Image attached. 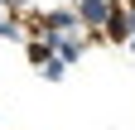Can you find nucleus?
<instances>
[{
  "mask_svg": "<svg viewBox=\"0 0 135 130\" xmlns=\"http://www.w3.org/2000/svg\"><path fill=\"white\" fill-rule=\"evenodd\" d=\"M77 19L87 24V29H106V19H111V0H82V5H77Z\"/></svg>",
  "mask_w": 135,
  "mask_h": 130,
  "instance_id": "obj_1",
  "label": "nucleus"
},
{
  "mask_svg": "<svg viewBox=\"0 0 135 130\" xmlns=\"http://www.w3.org/2000/svg\"><path fill=\"white\" fill-rule=\"evenodd\" d=\"M44 29H48V34H77L82 19H77V10H53V14L44 19Z\"/></svg>",
  "mask_w": 135,
  "mask_h": 130,
  "instance_id": "obj_2",
  "label": "nucleus"
},
{
  "mask_svg": "<svg viewBox=\"0 0 135 130\" xmlns=\"http://www.w3.org/2000/svg\"><path fill=\"white\" fill-rule=\"evenodd\" d=\"M106 34H111V39H126V43H130V19L111 10V19H106Z\"/></svg>",
  "mask_w": 135,
  "mask_h": 130,
  "instance_id": "obj_3",
  "label": "nucleus"
},
{
  "mask_svg": "<svg viewBox=\"0 0 135 130\" xmlns=\"http://www.w3.org/2000/svg\"><path fill=\"white\" fill-rule=\"evenodd\" d=\"M63 72H68V63H58V58L44 63V77H48V82H63Z\"/></svg>",
  "mask_w": 135,
  "mask_h": 130,
  "instance_id": "obj_4",
  "label": "nucleus"
},
{
  "mask_svg": "<svg viewBox=\"0 0 135 130\" xmlns=\"http://www.w3.org/2000/svg\"><path fill=\"white\" fill-rule=\"evenodd\" d=\"M29 58H34V63H39V68H44V63L53 58V48H48V43H29Z\"/></svg>",
  "mask_w": 135,
  "mask_h": 130,
  "instance_id": "obj_5",
  "label": "nucleus"
},
{
  "mask_svg": "<svg viewBox=\"0 0 135 130\" xmlns=\"http://www.w3.org/2000/svg\"><path fill=\"white\" fill-rule=\"evenodd\" d=\"M0 39H24V29L15 24V19H0Z\"/></svg>",
  "mask_w": 135,
  "mask_h": 130,
  "instance_id": "obj_6",
  "label": "nucleus"
},
{
  "mask_svg": "<svg viewBox=\"0 0 135 130\" xmlns=\"http://www.w3.org/2000/svg\"><path fill=\"white\" fill-rule=\"evenodd\" d=\"M5 5H10V10H29L34 0H5Z\"/></svg>",
  "mask_w": 135,
  "mask_h": 130,
  "instance_id": "obj_7",
  "label": "nucleus"
},
{
  "mask_svg": "<svg viewBox=\"0 0 135 130\" xmlns=\"http://www.w3.org/2000/svg\"><path fill=\"white\" fill-rule=\"evenodd\" d=\"M130 48H135V14H130Z\"/></svg>",
  "mask_w": 135,
  "mask_h": 130,
  "instance_id": "obj_8",
  "label": "nucleus"
},
{
  "mask_svg": "<svg viewBox=\"0 0 135 130\" xmlns=\"http://www.w3.org/2000/svg\"><path fill=\"white\" fill-rule=\"evenodd\" d=\"M130 14H135V0H130Z\"/></svg>",
  "mask_w": 135,
  "mask_h": 130,
  "instance_id": "obj_9",
  "label": "nucleus"
}]
</instances>
